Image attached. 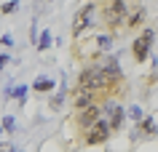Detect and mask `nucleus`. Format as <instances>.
Here are the masks:
<instances>
[{"instance_id":"obj_1","label":"nucleus","mask_w":158,"mask_h":152,"mask_svg":"<svg viewBox=\"0 0 158 152\" xmlns=\"http://www.w3.org/2000/svg\"><path fill=\"white\" fill-rule=\"evenodd\" d=\"M139 6V0H102L99 3V14H102V21L110 32L115 35L121 27L126 24V14Z\"/></svg>"},{"instance_id":"obj_2","label":"nucleus","mask_w":158,"mask_h":152,"mask_svg":"<svg viewBox=\"0 0 158 152\" xmlns=\"http://www.w3.org/2000/svg\"><path fill=\"white\" fill-rule=\"evenodd\" d=\"M110 134H113L110 123L99 115V118L94 120V123H91L89 128H83V142L89 144V147H97V144H105V142H107V139H110Z\"/></svg>"},{"instance_id":"obj_3","label":"nucleus","mask_w":158,"mask_h":152,"mask_svg":"<svg viewBox=\"0 0 158 152\" xmlns=\"http://www.w3.org/2000/svg\"><path fill=\"white\" fill-rule=\"evenodd\" d=\"M153 37H156V29H150V27H145V32L134 40V45H131V56H134V61L137 64H142V61H148V56H150V48H153Z\"/></svg>"},{"instance_id":"obj_4","label":"nucleus","mask_w":158,"mask_h":152,"mask_svg":"<svg viewBox=\"0 0 158 152\" xmlns=\"http://www.w3.org/2000/svg\"><path fill=\"white\" fill-rule=\"evenodd\" d=\"M94 14H97V6H94V3H86L83 8L75 14V21H73V37H75V40L94 24Z\"/></svg>"},{"instance_id":"obj_5","label":"nucleus","mask_w":158,"mask_h":152,"mask_svg":"<svg viewBox=\"0 0 158 152\" xmlns=\"http://www.w3.org/2000/svg\"><path fill=\"white\" fill-rule=\"evenodd\" d=\"M75 112H78V115H75V126L83 131V128H89L94 120L102 115V107H99V101H94V104H89L83 110H75Z\"/></svg>"},{"instance_id":"obj_6","label":"nucleus","mask_w":158,"mask_h":152,"mask_svg":"<svg viewBox=\"0 0 158 152\" xmlns=\"http://www.w3.org/2000/svg\"><path fill=\"white\" fill-rule=\"evenodd\" d=\"M94 101H99L97 99V93L89 91V88H75L73 96H70V104H73V110H83V107H89V104H94Z\"/></svg>"},{"instance_id":"obj_7","label":"nucleus","mask_w":158,"mask_h":152,"mask_svg":"<svg viewBox=\"0 0 158 152\" xmlns=\"http://www.w3.org/2000/svg\"><path fill=\"white\" fill-rule=\"evenodd\" d=\"M99 64H102V69H105V72H107V75L113 77L118 85H123V72H121V64H118L115 56H105Z\"/></svg>"},{"instance_id":"obj_8","label":"nucleus","mask_w":158,"mask_h":152,"mask_svg":"<svg viewBox=\"0 0 158 152\" xmlns=\"http://www.w3.org/2000/svg\"><path fill=\"white\" fill-rule=\"evenodd\" d=\"M145 19H148L145 8H142V6H134V8L126 14V24H123V27H129V29H137V27L145 24Z\"/></svg>"},{"instance_id":"obj_9","label":"nucleus","mask_w":158,"mask_h":152,"mask_svg":"<svg viewBox=\"0 0 158 152\" xmlns=\"http://www.w3.org/2000/svg\"><path fill=\"white\" fill-rule=\"evenodd\" d=\"M32 91H38V93H51V91H54V80H51V77H46V75L35 77Z\"/></svg>"},{"instance_id":"obj_10","label":"nucleus","mask_w":158,"mask_h":152,"mask_svg":"<svg viewBox=\"0 0 158 152\" xmlns=\"http://www.w3.org/2000/svg\"><path fill=\"white\" fill-rule=\"evenodd\" d=\"M139 131H142V136H156V120L153 118H145V115H142V120H139Z\"/></svg>"},{"instance_id":"obj_11","label":"nucleus","mask_w":158,"mask_h":152,"mask_svg":"<svg viewBox=\"0 0 158 152\" xmlns=\"http://www.w3.org/2000/svg\"><path fill=\"white\" fill-rule=\"evenodd\" d=\"M51 40H54V37H51V32L48 29H43L40 35H38V43H35V45H38V51H46L51 45Z\"/></svg>"},{"instance_id":"obj_12","label":"nucleus","mask_w":158,"mask_h":152,"mask_svg":"<svg viewBox=\"0 0 158 152\" xmlns=\"http://www.w3.org/2000/svg\"><path fill=\"white\" fill-rule=\"evenodd\" d=\"M11 96H14V99H19V107H24V104H27V85L11 88Z\"/></svg>"},{"instance_id":"obj_13","label":"nucleus","mask_w":158,"mask_h":152,"mask_svg":"<svg viewBox=\"0 0 158 152\" xmlns=\"http://www.w3.org/2000/svg\"><path fill=\"white\" fill-rule=\"evenodd\" d=\"M64 88H62V91L56 93V96H54V99H51V110H62V104H64Z\"/></svg>"},{"instance_id":"obj_14","label":"nucleus","mask_w":158,"mask_h":152,"mask_svg":"<svg viewBox=\"0 0 158 152\" xmlns=\"http://www.w3.org/2000/svg\"><path fill=\"white\" fill-rule=\"evenodd\" d=\"M126 115H129V118H131L134 123H139V120H142V110H139V107H137V104H131V107L126 110Z\"/></svg>"},{"instance_id":"obj_15","label":"nucleus","mask_w":158,"mask_h":152,"mask_svg":"<svg viewBox=\"0 0 158 152\" xmlns=\"http://www.w3.org/2000/svg\"><path fill=\"white\" fill-rule=\"evenodd\" d=\"M110 45H113V37H110V35H102L99 40H97V48L99 51H107Z\"/></svg>"},{"instance_id":"obj_16","label":"nucleus","mask_w":158,"mask_h":152,"mask_svg":"<svg viewBox=\"0 0 158 152\" xmlns=\"http://www.w3.org/2000/svg\"><path fill=\"white\" fill-rule=\"evenodd\" d=\"M0 45H3V48H11V45H14V35H11V32L0 35Z\"/></svg>"},{"instance_id":"obj_17","label":"nucleus","mask_w":158,"mask_h":152,"mask_svg":"<svg viewBox=\"0 0 158 152\" xmlns=\"http://www.w3.org/2000/svg\"><path fill=\"white\" fill-rule=\"evenodd\" d=\"M0 126L6 128V131H14V128H16V120L11 118V115H6V118H3V123H0Z\"/></svg>"},{"instance_id":"obj_18","label":"nucleus","mask_w":158,"mask_h":152,"mask_svg":"<svg viewBox=\"0 0 158 152\" xmlns=\"http://www.w3.org/2000/svg\"><path fill=\"white\" fill-rule=\"evenodd\" d=\"M16 8H19V3H16V0H11V3H6V6H0V11H3V14H14Z\"/></svg>"},{"instance_id":"obj_19","label":"nucleus","mask_w":158,"mask_h":152,"mask_svg":"<svg viewBox=\"0 0 158 152\" xmlns=\"http://www.w3.org/2000/svg\"><path fill=\"white\" fill-rule=\"evenodd\" d=\"M8 61H11V56H8V53H0V72L8 67Z\"/></svg>"},{"instance_id":"obj_20","label":"nucleus","mask_w":158,"mask_h":152,"mask_svg":"<svg viewBox=\"0 0 158 152\" xmlns=\"http://www.w3.org/2000/svg\"><path fill=\"white\" fill-rule=\"evenodd\" d=\"M48 3H51V0H48Z\"/></svg>"}]
</instances>
